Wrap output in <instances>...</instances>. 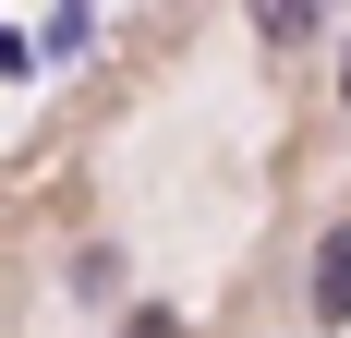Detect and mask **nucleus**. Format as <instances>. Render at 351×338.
<instances>
[{
    "label": "nucleus",
    "instance_id": "nucleus-1",
    "mask_svg": "<svg viewBox=\"0 0 351 338\" xmlns=\"http://www.w3.org/2000/svg\"><path fill=\"white\" fill-rule=\"evenodd\" d=\"M315 314L351 326V230H327V254H315Z\"/></svg>",
    "mask_w": 351,
    "mask_h": 338
},
{
    "label": "nucleus",
    "instance_id": "nucleus-3",
    "mask_svg": "<svg viewBox=\"0 0 351 338\" xmlns=\"http://www.w3.org/2000/svg\"><path fill=\"white\" fill-rule=\"evenodd\" d=\"M121 338H182V326H170V314H134V326H121Z\"/></svg>",
    "mask_w": 351,
    "mask_h": 338
},
{
    "label": "nucleus",
    "instance_id": "nucleus-4",
    "mask_svg": "<svg viewBox=\"0 0 351 338\" xmlns=\"http://www.w3.org/2000/svg\"><path fill=\"white\" fill-rule=\"evenodd\" d=\"M0 73H25V36H0Z\"/></svg>",
    "mask_w": 351,
    "mask_h": 338
},
{
    "label": "nucleus",
    "instance_id": "nucleus-5",
    "mask_svg": "<svg viewBox=\"0 0 351 338\" xmlns=\"http://www.w3.org/2000/svg\"><path fill=\"white\" fill-rule=\"evenodd\" d=\"M339 97H351V73H339Z\"/></svg>",
    "mask_w": 351,
    "mask_h": 338
},
{
    "label": "nucleus",
    "instance_id": "nucleus-2",
    "mask_svg": "<svg viewBox=\"0 0 351 338\" xmlns=\"http://www.w3.org/2000/svg\"><path fill=\"white\" fill-rule=\"evenodd\" d=\"M254 25L279 36V49H303V36H315V25H327V0H254Z\"/></svg>",
    "mask_w": 351,
    "mask_h": 338
}]
</instances>
